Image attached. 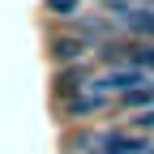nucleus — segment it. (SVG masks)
Returning a JSON list of instances; mask_svg holds the SVG:
<instances>
[{
	"label": "nucleus",
	"instance_id": "nucleus-1",
	"mask_svg": "<svg viewBox=\"0 0 154 154\" xmlns=\"http://www.w3.org/2000/svg\"><path fill=\"white\" fill-rule=\"evenodd\" d=\"M77 150H90V154H146L150 141L141 133H120V128H90L73 141Z\"/></svg>",
	"mask_w": 154,
	"mask_h": 154
},
{
	"label": "nucleus",
	"instance_id": "nucleus-2",
	"mask_svg": "<svg viewBox=\"0 0 154 154\" xmlns=\"http://www.w3.org/2000/svg\"><path fill=\"white\" fill-rule=\"evenodd\" d=\"M94 51H99V43L86 38V34H77V30H69V38H51V56L60 64H77L86 56H94Z\"/></svg>",
	"mask_w": 154,
	"mask_h": 154
},
{
	"label": "nucleus",
	"instance_id": "nucleus-3",
	"mask_svg": "<svg viewBox=\"0 0 154 154\" xmlns=\"http://www.w3.org/2000/svg\"><path fill=\"white\" fill-rule=\"evenodd\" d=\"M111 107H116V99H111V94H99V90H73L69 103H64V111L73 116V120H82V116H99V111H111Z\"/></svg>",
	"mask_w": 154,
	"mask_h": 154
},
{
	"label": "nucleus",
	"instance_id": "nucleus-4",
	"mask_svg": "<svg viewBox=\"0 0 154 154\" xmlns=\"http://www.w3.org/2000/svg\"><path fill=\"white\" fill-rule=\"evenodd\" d=\"M43 5H47V13H51V17H69V13L82 9V0H43Z\"/></svg>",
	"mask_w": 154,
	"mask_h": 154
}]
</instances>
